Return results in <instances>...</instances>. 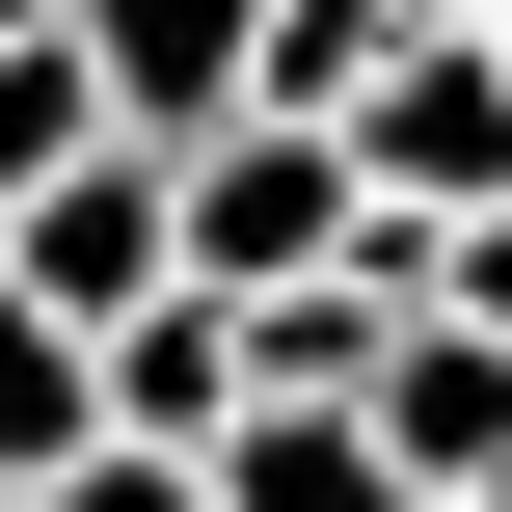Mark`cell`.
<instances>
[{
	"mask_svg": "<svg viewBox=\"0 0 512 512\" xmlns=\"http://www.w3.org/2000/svg\"><path fill=\"white\" fill-rule=\"evenodd\" d=\"M351 243H378V189H351V135H297V108H243V135L189 162V297H243V324H270V297H324Z\"/></svg>",
	"mask_w": 512,
	"mask_h": 512,
	"instance_id": "1",
	"label": "cell"
},
{
	"mask_svg": "<svg viewBox=\"0 0 512 512\" xmlns=\"http://www.w3.org/2000/svg\"><path fill=\"white\" fill-rule=\"evenodd\" d=\"M0 297H54L81 351H135V324L189 297V162H135V135H108V162H81V189L0 243Z\"/></svg>",
	"mask_w": 512,
	"mask_h": 512,
	"instance_id": "2",
	"label": "cell"
},
{
	"mask_svg": "<svg viewBox=\"0 0 512 512\" xmlns=\"http://www.w3.org/2000/svg\"><path fill=\"white\" fill-rule=\"evenodd\" d=\"M270 27H297V0H81V81H108L135 162H216V135L270 108Z\"/></svg>",
	"mask_w": 512,
	"mask_h": 512,
	"instance_id": "3",
	"label": "cell"
},
{
	"mask_svg": "<svg viewBox=\"0 0 512 512\" xmlns=\"http://www.w3.org/2000/svg\"><path fill=\"white\" fill-rule=\"evenodd\" d=\"M351 189H378L405 243H486L512 216V54H432V27H405V81L351 108Z\"/></svg>",
	"mask_w": 512,
	"mask_h": 512,
	"instance_id": "4",
	"label": "cell"
},
{
	"mask_svg": "<svg viewBox=\"0 0 512 512\" xmlns=\"http://www.w3.org/2000/svg\"><path fill=\"white\" fill-rule=\"evenodd\" d=\"M216 512H405V459H378V405H243Z\"/></svg>",
	"mask_w": 512,
	"mask_h": 512,
	"instance_id": "5",
	"label": "cell"
},
{
	"mask_svg": "<svg viewBox=\"0 0 512 512\" xmlns=\"http://www.w3.org/2000/svg\"><path fill=\"white\" fill-rule=\"evenodd\" d=\"M81 162H108V81H81V27H0V243H27Z\"/></svg>",
	"mask_w": 512,
	"mask_h": 512,
	"instance_id": "6",
	"label": "cell"
},
{
	"mask_svg": "<svg viewBox=\"0 0 512 512\" xmlns=\"http://www.w3.org/2000/svg\"><path fill=\"white\" fill-rule=\"evenodd\" d=\"M81 459H108V351L54 297H0V486H81Z\"/></svg>",
	"mask_w": 512,
	"mask_h": 512,
	"instance_id": "7",
	"label": "cell"
},
{
	"mask_svg": "<svg viewBox=\"0 0 512 512\" xmlns=\"http://www.w3.org/2000/svg\"><path fill=\"white\" fill-rule=\"evenodd\" d=\"M27 512H216V459H81V486H27Z\"/></svg>",
	"mask_w": 512,
	"mask_h": 512,
	"instance_id": "8",
	"label": "cell"
},
{
	"mask_svg": "<svg viewBox=\"0 0 512 512\" xmlns=\"http://www.w3.org/2000/svg\"><path fill=\"white\" fill-rule=\"evenodd\" d=\"M0 512H27V486H0Z\"/></svg>",
	"mask_w": 512,
	"mask_h": 512,
	"instance_id": "9",
	"label": "cell"
}]
</instances>
